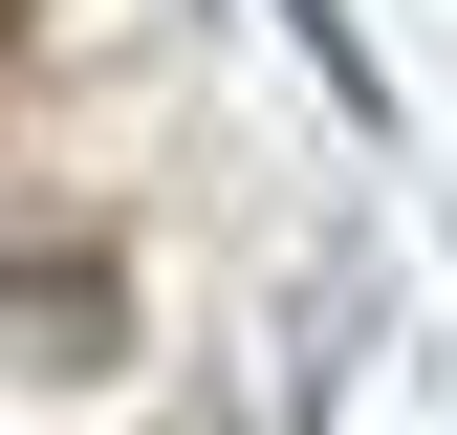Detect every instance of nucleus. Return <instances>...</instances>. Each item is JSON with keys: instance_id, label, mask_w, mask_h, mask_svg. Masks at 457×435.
Returning a JSON list of instances; mask_svg holds the SVG:
<instances>
[{"instance_id": "7ed1b4c3", "label": "nucleus", "mask_w": 457, "mask_h": 435, "mask_svg": "<svg viewBox=\"0 0 457 435\" xmlns=\"http://www.w3.org/2000/svg\"><path fill=\"white\" fill-rule=\"evenodd\" d=\"M0 44H22V0H0Z\"/></svg>"}, {"instance_id": "f257e3e1", "label": "nucleus", "mask_w": 457, "mask_h": 435, "mask_svg": "<svg viewBox=\"0 0 457 435\" xmlns=\"http://www.w3.org/2000/svg\"><path fill=\"white\" fill-rule=\"evenodd\" d=\"M131 326V283H109V240H66V218H0V349H109Z\"/></svg>"}, {"instance_id": "f03ea898", "label": "nucleus", "mask_w": 457, "mask_h": 435, "mask_svg": "<svg viewBox=\"0 0 457 435\" xmlns=\"http://www.w3.org/2000/svg\"><path fill=\"white\" fill-rule=\"evenodd\" d=\"M283 44H305V66H327V87H349V109H370V131H392V87H370V44H349V0H283Z\"/></svg>"}]
</instances>
